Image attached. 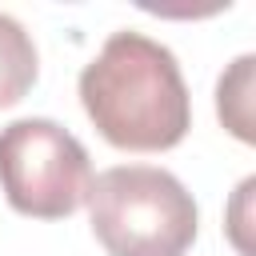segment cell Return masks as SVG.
Returning a JSON list of instances; mask_svg holds the SVG:
<instances>
[{
    "instance_id": "obj_5",
    "label": "cell",
    "mask_w": 256,
    "mask_h": 256,
    "mask_svg": "<svg viewBox=\"0 0 256 256\" xmlns=\"http://www.w3.org/2000/svg\"><path fill=\"white\" fill-rule=\"evenodd\" d=\"M252 72H256V56H236L232 68L220 76L216 84V112L224 120V128L252 144L256 140V112H252Z\"/></svg>"
},
{
    "instance_id": "obj_4",
    "label": "cell",
    "mask_w": 256,
    "mask_h": 256,
    "mask_svg": "<svg viewBox=\"0 0 256 256\" xmlns=\"http://www.w3.org/2000/svg\"><path fill=\"white\" fill-rule=\"evenodd\" d=\"M36 76H40V60L32 36L24 32L20 20L0 12V108L20 104L32 92Z\"/></svg>"
},
{
    "instance_id": "obj_1",
    "label": "cell",
    "mask_w": 256,
    "mask_h": 256,
    "mask_svg": "<svg viewBox=\"0 0 256 256\" xmlns=\"http://www.w3.org/2000/svg\"><path fill=\"white\" fill-rule=\"evenodd\" d=\"M80 104L96 132L124 152H168L192 128L176 56L144 32H112L80 72Z\"/></svg>"
},
{
    "instance_id": "obj_6",
    "label": "cell",
    "mask_w": 256,
    "mask_h": 256,
    "mask_svg": "<svg viewBox=\"0 0 256 256\" xmlns=\"http://www.w3.org/2000/svg\"><path fill=\"white\" fill-rule=\"evenodd\" d=\"M252 188H256V180L248 176L240 188H236V200H232V224H228V232H232V244L240 248V256H252V244L244 240V204H248V196H252Z\"/></svg>"
},
{
    "instance_id": "obj_2",
    "label": "cell",
    "mask_w": 256,
    "mask_h": 256,
    "mask_svg": "<svg viewBox=\"0 0 256 256\" xmlns=\"http://www.w3.org/2000/svg\"><path fill=\"white\" fill-rule=\"evenodd\" d=\"M84 204L108 256H184L200 228L192 192L152 164H116L92 176Z\"/></svg>"
},
{
    "instance_id": "obj_3",
    "label": "cell",
    "mask_w": 256,
    "mask_h": 256,
    "mask_svg": "<svg viewBox=\"0 0 256 256\" xmlns=\"http://www.w3.org/2000/svg\"><path fill=\"white\" fill-rule=\"evenodd\" d=\"M88 184V148L64 124L28 116L0 128V188L20 216L64 220L84 204Z\"/></svg>"
}]
</instances>
